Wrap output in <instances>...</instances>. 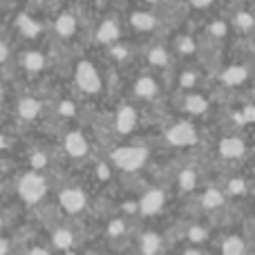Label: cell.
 <instances>
[{
    "label": "cell",
    "instance_id": "cell-1",
    "mask_svg": "<svg viewBox=\"0 0 255 255\" xmlns=\"http://www.w3.org/2000/svg\"><path fill=\"white\" fill-rule=\"evenodd\" d=\"M124 20L134 34H141V36H159V31L166 25V18H163L161 9H154V7L130 9Z\"/></svg>",
    "mask_w": 255,
    "mask_h": 255
},
{
    "label": "cell",
    "instance_id": "cell-2",
    "mask_svg": "<svg viewBox=\"0 0 255 255\" xmlns=\"http://www.w3.org/2000/svg\"><path fill=\"white\" fill-rule=\"evenodd\" d=\"M90 38L99 47H108V45L117 43L124 38V20L117 11H108L99 18L90 29Z\"/></svg>",
    "mask_w": 255,
    "mask_h": 255
},
{
    "label": "cell",
    "instance_id": "cell-3",
    "mask_svg": "<svg viewBox=\"0 0 255 255\" xmlns=\"http://www.w3.org/2000/svg\"><path fill=\"white\" fill-rule=\"evenodd\" d=\"M81 25H83V18H81L79 9H65V11L56 13L54 20L47 25V29L52 31V36L61 43H72V40L79 36Z\"/></svg>",
    "mask_w": 255,
    "mask_h": 255
},
{
    "label": "cell",
    "instance_id": "cell-4",
    "mask_svg": "<svg viewBox=\"0 0 255 255\" xmlns=\"http://www.w3.org/2000/svg\"><path fill=\"white\" fill-rule=\"evenodd\" d=\"M74 88L81 94H99L103 88V76L90 58H81L74 65Z\"/></svg>",
    "mask_w": 255,
    "mask_h": 255
},
{
    "label": "cell",
    "instance_id": "cell-5",
    "mask_svg": "<svg viewBox=\"0 0 255 255\" xmlns=\"http://www.w3.org/2000/svg\"><path fill=\"white\" fill-rule=\"evenodd\" d=\"M226 20H229L231 31H235V34L242 36V38H251L255 20H253V11L244 2H235L233 7L226 11Z\"/></svg>",
    "mask_w": 255,
    "mask_h": 255
},
{
    "label": "cell",
    "instance_id": "cell-6",
    "mask_svg": "<svg viewBox=\"0 0 255 255\" xmlns=\"http://www.w3.org/2000/svg\"><path fill=\"white\" fill-rule=\"evenodd\" d=\"M13 29L25 40H38L47 31V22L36 18V13H31V11H20L13 18Z\"/></svg>",
    "mask_w": 255,
    "mask_h": 255
},
{
    "label": "cell",
    "instance_id": "cell-7",
    "mask_svg": "<svg viewBox=\"0 0 255 255\" xmlns=\"http://www.w3.org/2000/svg\"><path fill=\"white\" fill-rule=\"evenodd\" d=\"M148 159V150L139 148V145H126L112 152V161L121 168V170H139Z\"/></svg>",
    "mask_w": 255,
    "mask_h": 255
},
{
    "label": "cell",
    "instance_id": "cell-8",
    "mask_svg": "<svg viewBox=\"0 0 255 255\" xmlns=\"http://www.w3.org/2000/svg\"><path fill=\"white\" fill-rule=\"evenodd\" d=\"M143 58H145V63H148V67H152V70H166L172 63V52L163 40L152 38L143 47Z\"/></svg>",
    "mask_w": 255,
    "mask_h": 255
},
{
    "label": "cell",
    "instance_id": "cell-9",
    "mask_svg": "<svg viewBox=\"0 0 255 255\" xmlns=\"http://www.w3.org/2000/svg\"><path fill=\"white\" fill-rule=\"evenodd\" d=\"M45 190H47V184H45V179L38 172H27V175L18 181V193H20V197L25 199L27 204H36L45 195Z\"/></svg>",
    "mask_w": 255,
    "mask_h": 255
},
{
    "label": "cell",
    "instance_id": "cell-10",
    "mask_svg": "<svg viewBox=\"0 0 255 255\" xmlns=\"http://www.w3.org/2000/svg\"><path fill=\"white\" fill-rule=\"evenodd\" d=\"M166 139L170 145L184 148V145H193L197 141V130L190 121H177L175 126H170L166 130Z\"/></svg>",
    "mask_w": 255,
    "mask_h": 255
},
{
    "label": "cell",
    "instance_id": "cell-11",
    "mask_svg": "<svg viewBox=\"0 0 255 255\" xmlns=\"http://www.w3.org/2000/svg\"><path fill=\"white\" fill-rule=\"evenodd\" d=\"M229 36H231V27H229L226 16H215V18H208L206 20L199 38L208 40V43H224Z\"/></svg>",
    "mask_w": 255,
    "mask_h": 255
},
{
    "label": "cell",
    "instance_id": "cell-12",
    "mask_svg": "<svg viewBox=\"0 0 255 255\" xmlns=\"http://www.w3.org/2000/svg\"><path fill=\"white\" fill-rule=\"evenodd\" d=\"M132 94L141 101H154L161 94V85L152 74H139L132 83Z\"/></svg>",
    "mask_w": 255,
    "mask_h": 255
},
{
    "label": "cell",
    "instance_id": "cell-13",
    "mask_svg": "<svg viewBox=\"0 0 255 255\" xmlns=\"http://www.w3.org/2000/svg\"><path fill=\"white\" fill-rule=\"evenodd\" d=\"M18 65H20L27 74H40V72L47 67V54L36 47L22 49V52L18 54Z\"/></svg>",
    "mask_w": 255,
    "mask_h": 255
},
{
    "label": "cell",
    "instance_id": "cell-14",
    "mask_svg": "<svg viewBox=\"0 0 255 255\" xmlns=\"http://www.w3.org/2000/svg\"><path fill=\"white\" fill-rule=\"evenodd\" d=\"M199 47H202V40H199L197 34H193V31H179L175 36V40H172L170 52L179 54L184 58H190L199 52Z\"/></svg>",
    "mask_w": 255,
    "mask_h": 255
},
{
    "label": "cell",
    "instance_id": "cell-15",
    "mask_svg": "<svg viewBox=\"0 0 255 255\" xmlns=\"http://www.w3.org/2000/svg\"><path fill=\"white\" fill-rule=\"evenodd\" d=\"M249 76H251V70L244 63H235V65H229L220 72V81L226 88H240L242 83L249 81Z\"/></svg>",
    "mask_w": 255,
    "mask_h": 255
},
{
    "label": "cell",
    "instance_id": "cell-16",
    "mask_svg": "<svg viewBox=\"0 0 255 255\" xmlns=\"http://www.w3.org/2000/svg\"><path fill=\"white\" fill-rule=\"evenodd\" d=\"M58 202H61V206L65 208L67 213H81L85 208V204H88V199H85V193L79 188H65L61 193V197H58Z\"/></svg>",
    "mask_w": 255,
    "mask_h": 255
},
{
    "label": "cell",
    "instance_id": "cell-17",
    "mask_svg": "<svg viewBox=\"0 0 255 255\" xmlns=\"http://www.w3.org/2000/svg\"><path fill=\"white\" fill-rule=\"evenodd\" d=\"M106 56L110 58L112 63H117V65H126V63L134 56V45L126 43V40L121 38V40H117V43L108 45V47H106Z\"/></svg>",
    "mask_w": 255,
    "mask_h": 255
},
{
    "label": "cell",
    "instance_id": "cell-18",
    "mask_svg": "<svg viewBox=\"0 0 255 255\" xmlns=\"http://www.w3.org/2000/svg\"><path fill=\"white\" fill-rule=\"evenodd\" d=\"M163 204H166V193L159 190V188H152V190H148V193L141 197L139 208H141L143 215H154V213L161 211Z\"/></svg>",
    "mask_w": 255,
    "mask_h": 255
},
{
    "label": "cell",
    "instance_id": "cell-19",
    "mask_svg": "<svg viewBox=\"0 0 255 255\" xmlns=\"http://www.w3.org/2000/svg\"><path fill=\"white\" fill-rule=\"evenodd\" d=\"M136 126V110L132 106H124L115 115V128L119 134H130Z\"/></svg>",
    "mask_w": 255,
    "mask_h": 255
},
{
    "label": "cell",
    "instance_id": "cell-20",
    "mask_svg": "<svg viewBox=\"0 0 255 255\" xmlns=\"http://www.w3.org/2000/svg\"><path fill=\"white\" fill-rule=\"evenodd\" d=\"M63 145H65L67 154H72V157H85L88 154V139L83 136V132H67Z\"/></svg>",
    "mask_w": 255,
    "mask_h": 255
},
{
    "label": "cell",
    "instance_id": "cell-21",
    "mask_svg": "<svg viewBox=\"0 0 255 255\" xmlns=\"http://www.w3.org/2000/svg\"><path fill=\"white\" fill-rule=\"evenodd\" d=\"M40 110H43V103L36 97H22L18 101V117L22 121H34L40 115Z\"/></svg>",
    "mask_w": 255,
    "mask_h": 255
},
{
    "label": "cell",
    "instance_id": "cell-22",
    "mask_svg": "<svg viewBox=\"0 0 255 255\" xmlns=\"http://www.w3.org/2000/svg\"><path fill=\"white\" fill-rule=\"evenodd\" d=\"M181 108H184L188 115H204V112L208 110V99L197 92H188L181 99Z\"/></svg>",
    "mask_w": 255,
    "mask_h": 255
},
{
    "label": "cell",
    "instance_id": "cell-23",
    "mask_svg": "<svg viewBox=\"0 0 255 255\" xmlns=\"http://www.w3.org/2000/svg\"><path fill=\"white\" fill-rule=\"evenodd\" d=\"M244 152V141L240 136H226L220 143V154L226 159H238Z\"/></svg>",
    "mask_w": 255,
    "mask_h": 255
},
{
    "label": "cell",
    "instance_id": "cell-24",
    "mask_svg": "<svg viewBox=\"0 0 255 255\" xmlns=\"http://www.w3.org/2000/svg\"><path fill=\"white\" fill-rule=\"evenodd\" d=\"M199 85V72L195 67H186L179 72V88L181 90H195Z\"/></svg>",
    "mask_w": 255,
    "mask_h": 255
},
{
    "label": "cell",
    "instance_id": "cell-25",
    "mask_svg": "<svg viewBox=\"0 0 255 255\" xmlns=\"http://www.w3.org/2000/svg\"><path fill=\"white\" fill-rule=\"evenodd\" d=\"M161 251V238L154 233H148L143 235V240H141V253L143 255H157Z\"/></svg>",
    "mask_w": 255,
    "mask_h": 255
},
{
    "label": "cell",
    "instance_id": "cell-26",
    "mask_svg": "<svg viewBox=\"0 0 255 255\" xmlns=\"http://www.w3.org/2000/svg\"><path fill=\"white\" fill-rule=\"evenodd\" d=\"M222 202H224V195L220 193L217 188H208L202 197V206L204 208H220Z\"/></svg>",
    "mask_w": 255,
    "mask_h": 255
},
{
    "label": "cell",
    "instance_id": "cell-27",
    "mask_svg": "<svg viewBox=\"0 0 255 255\" xmlns=\"http://www.w3.org/2000/svg\"><path fill=\"white\" fill-rule=\"evenodd\" d=\"M217 2H220V0H186L184 7H188L190 11H195V13H208Z\"/></svg>",
    "mask_w": 255,
    "mask_h": 255
},
{
    "label": "cell",
    "instance_id": "cell-28",
    "mask_svg": "<svg viewBox=\"0 0 255 255\" xmlns=\"http://www.w3.org/2000/svg\"><path fill=\"white\" fill-rule=\"evenodd\" d=\"M222 255H244V240H240V238H229V240H224Z\"/></svg>",
    "mask_w": 255,
    "mask_h": 255
},
{
    "label": "cell",
    "instance_id": "cell-29",
    "mask_svg": "<svg viewBox=\"0 0 255 255\" xmlns=\"http://www.w3.org/2000/svg\"><path fill=\"white\" fill-rule=\"evenodd\" d=\"M54 244H56L58 249H70L72 244H74V235H72V231L58 229L56 233H54Z\"/></svg>",
    "mask_w": 255,
    "mask_h": 255
},
{
    "label": "cell",
    "instance_id": "cell-30",
    "mask_svg": "<svg viewBox=\"0 0 255 255\" xmlns=\"http://www.w3.org/2000/svg\"><path fill=\"white\" fill-rule=\"evenodd\" d=\"M179 186L184 190H193L197 186V172L193 168H184V172L179 175Z\"/></svg>",
    "mask_w": 255,
    "mask_h": 255
},
{
    "label": "cell",
    "instance_id": "cell-31",
    "mask_svg": "<svg viewBox=\"0 0 255 255\" xmlns=\"http://www.w3.org/2000/svg\"><path fill=\"white\" fill-rule=\"evenodd\" d=\"M56 112L61 117H74L76 115V101H72V99H63V101H58V106H56Z\"/></svg>",
    "mask_w": 255,
    "mask_h": 255
},
{
    "label": "cell",
    "instance_id": "cell-32",
    "mask_svg": "<svg viewBox=\"0 0 255 255\" xmlns=\"http://www.w3.org/2000/svg\"><path fill=\"white\" fill-rule=\"evenodd\" d=\"M9 58H11V45H9V40L4 36H0V65L4 61H9Z\"/></svg>",
    "mask_w": 255,
    "mask_h": 255
},
{
    "label": "cell",
    "instance_id": "cell-33",
    "mask_svg": "<svg viewBox=\"0 0 255 255\" xmlns=\"http://www.w3.org/2000/svg\"><path fill=\"white\" fill-rule=\"evenodd\" d=\"M108 233L112 235V238H119V235L126 233V222L124 220H112L110 222V229H108Z\"/></svg>",
    "mask_w": 255,
    "mask_h": 255
},
{
    "label": "cell",
    "instance_id": "cell-34",
    "mask_svg": "<svg viewBox=\"0 0 255 255\" xmlns=\"http://www.w3.org/2000/svg\"><path fill=\"white\" fill-rule=\"evenodd\" d=\"M188 240L190 242H204V240H206V231H204L202 226H193V229L188 231Z\"/></svg>",
    "mask_w": 255,
    "mask_h": 255
},
{
    "label": "cell",
    "instance_id": "cell-35",
    "mask_svg": "<svg viewBox=\"0 0 255 255\" xmlns=\"http://www.w3.org/2000/svg\"><path fill=\"white\" fill-rule=\"evenodd\" d=\"M141 2L145 4V7H154V9H163L170 0H141Z\"/></svg>",
    "mask_w": 255,
    "mask_h": 255
},
{
    "label": "cell",
    "instance_id": "cell-36",
    "mask_svg": "<svg viewBox=\"0 0 255 255\" xmlns=\"http://www.w3.org/2000/svg\"><path fill=\"white\" fill-rule=\"evenodd\" d=\"M45 161H47V157H45L43 152H36L34 157H31V163H34V168H40V166H45Z\"/></svg>",
    "mask_w": 255,
    "mask_h": 255
},
{
    "label": "cell",
    "instance_id": "cell-37",
    "mask_svg": "<svg viewBox=\"0 0 255 255\" xmlns=\"http://www.w3.org/2000/svg\"><path fill=\"white\" fill-rule=\"evenodd\" d=\"M229 186H231V193H242L244 190V181L242 179H233Z\"/></svg>",
    "mask_w": 255,
    "mask_h": 255
},
{
    "label": "cell",
    "instance_id": "cell-38",
    "mask_svg": "<svg viewBox=\"0 0 255 255\" xmlns=\"http://www.w3.org/2000/svg\"><path fill=\"white\" fill-rule=\"evenodd\" d=\"M7 251H9V242L4 238H0V255H7Z\"/></svg>",
    "mask_w": 255,
    "mask_h": 255
},
{
    "label": "cell",
    "instance_id": "cell-39",
    "mask_svg": "<svg viewBox=\"0 0 255 255\" xmlns=\"http://www.w3.org/2000/svg\"><path fill=\"white\" fill-rule=\"evenodd\" d=\"M27 255H49V253L45 251V249H31V251L27 253Z\"/></svg>",
    "mask_w": 255,
    "mask_h": 255
},
{
    "label": "cell",
    "instance_id": "cell-40",
    "mask_svg": "<svg viewBox=\"0 0 255 255\" xmlns=\"http://www.w3.org/2000/svg\"><path fill=\"white\" fill-rule=\"evenodd\" d=\"M2 97H4V85L0 83V101H2Z\"/></svg>",
    "mask_w": 255,
    "mask_h": 255
},
{
    "label": "cell",
    "instance_id": "cell-41",
    "mask_svg": "<svg viewBox=\"0 0 255 255\" xmlns=\"http://www.w3.org/2000/svg\"><path fill=\"white\" fill-rule=\"evenodd\" d=\"M99 2H101V4H112L115 0H99Z\"/></svg>",
    "mask_w": 255,
    "mask_h": 255
},
{
    "label": "cell",
    "instance_id": "cell-42",
    "mask_svg": "<svg viewBox=\"0 0 255 255\" xmlns=\"http://www.w3.org/2000/svg\"><path fill=\"white\" fill-rule=\"evenodd\" d=\"M43 2H49V4H52V2H63V0H43Z\"/></svg>",
    "mask_w": 255,
    "mask_h": 255
},
{
    "label": "cell",
    "instance_id": "cell-43",
    "mask_svg": "<svg viewBox=\"0 0 255 255\" xmlns=\"http://www.w3.org/2000/svg\"><path fill=\"white\" fill-rule=\"evenodd\" d=\"M2 145H4V136L0 134V148H2Z\"/></svg>",
    "mask_w": 255,
    "mask_h": 255
},
{
    "label": "cell",
    "instance_id": "cell-44",
    "mask_svg": "<svg viewBox=\"0 0 255 255\" xmlns=\"http://www.w3.org/2000/svg\"><path fill=\"white\" fill-rule=\"evenodd\" d=\"M186 255H202V253H197V251H188Z\"/></svg>",
    "mask_w": 255,
    "mask_h": 255
},
{
    "label": "cell",
    "instance_id": "cell-45",
    "mask_svg": "<svg viewBox=\"0 0 255 255\" xmlns=\"http://www.w3.org/2000/svg\"><path fill=\"white\" fill-rule=\"evenodd\" d=\"M0 229H2V220H0Z\"/></svg>",
    "mask_w": 255,
    "mask_h": 255
}]
</instances>
